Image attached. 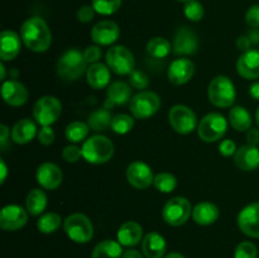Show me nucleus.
I'll return each instance as SVG.
<instances>
[{
    "label": "nucleus",
    "instance_id": "f257e3e1",
    "mask_svg": "<svg viewBox=\"0 0 259 258\" xmlns=\"http://www.w3.org/2000/svg\"><path fill=\"white\" fill-rule=\"evenodd\" d=\"M20 37L25 47L35 53L46 52L52 45L50 27L40 17L28 18L20 28Z\"/></svg>",
    "mask_w": 259,
    "mask_h": 258
},
{
    "label": "nucleus",
    "instance_id": "f03ea898",
    "mask_svg": "<svg viewBox=\"0 0 259 258\" xmlns=\"http://www.w3.org/2000/svg\"><path fill=\"white\" fill-rule=\"evenodd\" d=\"M57 75L65 81H76L88 71V62L83 52L77 48H70L62 53L56 65Z\"/></svg>",
    "mask_w": 259,
    "mask_h": 258
},
{
    "label": "nucleus",
    "instance_id": "7ed1b4c3",
    "mask_svg": "<svg viewBox=\"0 0 259 258\" xmlns=\"http://www.w3.org/2000/svg\"><path fill=\"white\" fill-rule=\"evenodd\" d=\"M82 158L88 163H106L114 156V143L105 136L95 134L82 143Z\"/></svg>",
    "mask_w": 259,
    "mask_h": 258
},
{
    "label": "nucleus",
    "instance_id": "20e7f679",
    "mask_svg": "<svg viewBox=\"0 0 259 258\" xmlns=\"http://www.w3.org/2000/svg\"><path fill=\"white\" fill-rule=\"evenodd\" d=\"M209 101L217 108H230L237 98V90L228 76L219 75L212 78L207 88Z\"/></svg>",
    "mask_w": 259,
    "mask_h": 258
},
{
    "label": "nucleus",
    "instance_id": "39448f33",
    "mask_svg": "<svg viewBox=\"0 0 259 258\" xmlns=\"http://www.w3.org/2000/svg\"><path fill=\"white\" fill-rule=\"evenodd\" d=\"M159 108H161V98L154 91H139L129 101V110L132 115L139 120L152 118L156 115Z\"/></svg>",
    "mask_w": 259,
    "mask_h": 258
},
{
    "label": "nucleus",
    "instance_id": "423d86ee",
    "mask_svg": "<svg viewBox=\"0 0 259 258\" xmlns=\"http://www.w3.org/2000/svg\"><path fill=\"white\" fill-rule=\"evenodd\" d=\"M63 230L72 242L85 244L94 237V225L89 217L81 212L71 214L63 220Z\"/></svg>",
    "mask_w": 259,
    "mask_h": 258
},
{
    "label": "nucleus",
    "instance_id": "0eeeda50",
    "mask_svg": "<svg viewBox=\"0 0 259 258\" xmlns=\"http://www.w3.org/2000/svg\"><path fill=\"white\" fill-rule=\"evenodd\" d=\"M105 61L111 72L119 76L131 75L136 70V58L125 46H111L105 53Z\"/></svg>",
    "mask_w": 259,
    "mask_h": 258
},
{
    "label": "nucleus",
    "instance_id": "6e6552de",
    "mask_svg": "<svg viewBox=\"0 0 259 258\" xmlns=\"http://www.w3.org/2000/svg\"><path fill=\"white\" fill-rule=\"evenodd\" d=\"M62 104L56 96L45 95L33 105V118L40 126H51L60 119Z\"/></svg>",
    "mask_w": 259,
    "mask_h": 258
},
{
    "label": "nucleus",
    "instance_id": "1a4fd4ad",
    "mask_svg": "<svg viewBox=\"0 0 259 258\" xmlns=\"http://www.w3.org/2000/svg\"><path fill=\"white\" fill-rule=\"evenodd\" d=\"M228 131V120L219 113H209L199 121L197 134L202 142L214 143L220 141Z\"/></svg>",
    "mask_w": 259,
    "mask_h": 258
},
{
    "label": "nucleus",
    "instance_id": "9d476101",
    "mask_svg": "<svg viewBox=\"0 0 259 258\" xmlns=\"http://www.w3.org/2000/svg\"><path fill=\"white\" fill-rule=\"evenodd\" d=\"M192 215V207L184 196H175L164 204L162 218L171 227H181Z\"/></svg>",
    "mask_w": 259,
    "mask_h": 258
},
{
    "label": "nucleus",
    "instance_id": "9b49d317",
    "mask_svg": "<svg viewBox=\"0 0 259 258\" xmlns=\"http://www.w3.org/2000/svg\"><path fill=\"white\" fill-rule=\"evenodd\" d=\"M168 121L172 129L182 136L192 133L199 125L196 113L191 108L182 104H177L169 109Z\"/></svg>",
    "mask_w": 259,
    "mask_h": 258
},
{
    "label": "nucleus",
    "instance_id": "f8f14e48",
    "mask_svg": "<svg viewBox=\"0 0 259 258\" xmlns=\"http://www.w3.org/2000/svg\"><path fill=\"white\" fill-rule=\"evenodd\" d=\"M199 37L191 28L182 25L176 30L172 43V52L176 56H191L199 50Z\"/></svg>",
    "mask_w": 259,
    "mask_h": 258
},
{
    "label": "nucleus",
    "instance_id": "ddd939ff",
    "mask_svg": "<svg viewBox=\"0 0 259 258\" xmlns=\"http://www.w3.org/2000/svg\"><path fill=\"white\" fill-rule=\"evenodd\" d=\"M129 185L137 190H146L153 184L154 175L149 164L142 161H134L128 164L125 171Z\"/></svg>",
    "mask_w": 259,
    "mask_h": 258
},
{
    "label": "nucleus",
    "instance_id": "4468645a",
    "mask_svg": "<svg viewBox=\"0 0 259 258\" xmlns=\"http://www.w3.org/2000/svg\"><path fill=\"white\" fill-rule=\"evenodd\" d=\"M29 212L20 205H5L0 211V228L5 232H15L24 227Z\"/></svg>",
    "mask_w": 259,
    "mask_h": 258
},
{
    "label": "nucleus",
    "instance_id": "2eb2a0df",
    "mask_svg": "<svg viewBox=\"0 0 259 258\" xmlns=\"http://www.w3.org/2000/svg\"><path fill=\"white\" fill-rule=\"evenodd\" d=\"M240 232L250 238H259V202H252L239 211L237 218Z\"/></svg>",
    "mask_w": 259,
    "mask_h": 258
},
{
    "label": "nucleus",
    "instance_id": "dca6fc26",
    "mask_svg": "<svg viewBox=\"0 0 259 258\" xmlns=\"http://www.w3.org/2000/svg\"><path fill=\"white\" fill-rule=\"evenodd\" d=\"M195 75V63L190 58L181 57L172 61L167 70V77L172 85L181 86L189 82Z\"/></svg>",
    "mask_w": 259,
    "mask_h": 258
},
{
    "label": "nucleus",
    "instance_id": "f3484780",
    "mask_svg": "<svg viewBox=\"0 0 259 258\" xmlns=\"http://www.w3.org/2000/svg\"><path fill=\"white\" fill-rule=\"evenodd\" d=\"M120 28L113 20H100L91 29V39L98 46H111L118 40Z\"/></svg>",
    "mask_w": 259,
    "mask_h": 258
},
{
    "label": "nucleus",
    "instance_id": "a211bd4d",
    "mask_svg": "<svg viewBox=\"0 0 259 258\" xmlns=\"http://www.w3.org/2000/svg\"><path fill=\"white\" fill-rule=\"evenodd\" d=\"M38 185L45 190H56L63 181V174L60 167L52 162H45L35 172Z\"/></svg>",
    "mask_w": 259,
    "mask_h": 258
},
{
    "label": "nucleus",
    "instance_id": "6ab92c4d",
    "mask_svg": "<svg viewBox=\"0 0 259 258\" xmlns=\"http://www.w3.org/2000/svg\"><path fill=\"white\" fill-rule=\"evenodd\" d=\"M132 100V86L124 81H114L108 86L104 108L113 109L119 105H125Z\"/></svg>",
    "mask_w": 259,
    "mask_h": 258
},
{
    "label": "nucleus",
    "instance_id": "aec40b11",
    "mask_svg": "<svg viewBox=\"0 0 259 258\" xmlns=\"http://www.w3.org/2000/svg\"><path fill=\"white\" fill-rule=\"evenodd\" d=\"M3 100L10 106H23L28 101L29 93L22 82L17 80H5L2 85Z\"/></svg>",
    "mask_w": 259,
    "mask_h": 258
},
{
    "label": "nucleus",
    "instance_id": "412c9836",
    "mask_svg": "<svg viewBox=\"0 0 259 258\" xmlns=\"http://www.w3.org/2000/svg\"><path fill=\"white\" fill-rule=\"evenodd\" d=\"M22 37L14 30L5 29L0 34V58L3 62L13 61L22 50Z\"/></svg>",
    "mask_w": 259,
    "mask_h": 258
},
{
    "label": "nucleus",
    "instance_id": "4be33fe9",
    "mask_svg": "<svg viewBox=\"0 0 259 258\" xmlns=\"http://www.w3.org/2000/svg\"><path fill=\"white\" fill-rule=\"evenodd\" d=\"M237 71L245 80L259 78V51L249 50L243 52L237 61Z\"/></svg>",
    "mask_w": 259,
    "mask_h": 258
},
{
    "label": "nucleus",
    "instance_id": "5701e85b",
    "mask_svg": "<svg viewBox=\"0 0 259 258\" xmlns=\"http://www.w3.org/2000/svg\"><path fill=\"white\" fill-rule=\"evenodd\" d=\"M233 161L235 166L242 171H254L259 167V148L250 144L239 147L235 152Z\"/></svg>",
    "mask_w": 259,
    "mask_h": 258
},
{
    "label": "nucleus",
    "instance_id": "b1692460",
    "mask_svg": "<svg viewBox=\"0 0 259 258\" xmlns=\"http://www.w3.org/2000/svg\"><path fill=\"white\" fill-rule=\"evenodd\" d=\"M143 228L139 223L129 220L123 223L116 233V239L123 247L132 248L143 240Z\"/></svg>",
    "mask_w": 259,
    "mask_h": 258
},
{
    "label": "nucleus",
    "instance_id": "393cba45",
    "mask_svg": "<svg viewBox=\"0 0 259 258\" xmlns=\"http://www.w3.org/2000/svg\"><path fill=\"white\" fill-rule=\"evenodd\" d=\"M110 68L106 63H93L86 71V81L95 90H101L110 85Z\"/></svg>",
    "mask_w": 259,
    "mask_h": 258
},
{
    "label": "nucleus",
    "instance_id": "a878e982",
    "mask_svg": "<svg viewBox=\"0 0 259 258\" xmlns=\"http://www.w3.org/2000/svg\"><path fill=\"white\" fill-rule=\"evenodd\" d=\"M167 243L163 235L151 232L144 235L142 240V252L146 258H162L166 253Z\"/></svg>",
    "mask_w": 259,
    "mask_h": 258
},
{
    "label": "nucleus",
    "instance_id": "bb28decb",
    "mask_svg": "<svg viewBox=\"0 0 259 258\" xmlns=\"http://www.w3.org/2000/svg\"><path fill=\"white\" fill-rule=\"evenodd\" d=\"M220 210L215 204L210 201H202L199 202L192 209V219L196 224L202 225V227H207L211 225L219 219Z\"/></svg>",
    "mask_w": 259,
    "mask_h": 258
},
{
    "label": "nucleus",
    "instance_id": "cd10ccee",
    "mask_svg": "<svg viewBox=\"0 0 259 258\" xmlns=\"http://www.w3.org/2000/svg\"><path fill=\"white\" fill-rule=\"evenodd\" d=\"M38 136L37 125L30 119L24 118L20 119L19 121L13 125L10 138L14 143L17 144H27L34 139V137Z\"/></svg>",
    "mask_w": 259,
    "mask_h": 258
},
{
    "label": "nucleus",
    "instance_id": "c85d7f7f",
    "mask_svg": "<svg viewBox=\"0 0 259 258\" xmlns=\"http://www.w3.org/2000/svg\"><path fill=\"white\" fill-rule=\"evenodd\" d=\"M252 115L244 106L235 105L229 111V123L237 132H248L252 128Z\"/></svg>",
    "mask_w": 259,
    "mask_h": 258
},
{
    "label": "nucleus",
    "instance_id": "c756f323",
    "mask_svg": "<svg viewBox=\"0 0 259 258\" xmlns=\"http://www.w3.org/2000/svg\"><path fill=\"white\" fill-rule=\"evenodd\" d=\"M47 195L43 190L33 189L25 197V209L32 217H38L47 207Z\"/></svg>",
    "mask_w": 259,
    "mask_h": 258
},
{
    "label": "nucleus",
    "instance_id": "7c9ffc66",
    "mask_svg": "<svg viewBox=\"0 0 259 258\" xmlns=\"http://www.w3.org/2000/svg\"><path fill=\"white\" fill-rule=\"evenodd\" d=\"M121 247L118 240L105 239L95 245L91 258H121L124 253Z\"/></svg>",
    "mask_w": 259,
    "mask_h": 258
},
{
    "label": "nucleus",
    "instance_id": "2f4dec72",
    "mask_svg": "<svg viewBox=\"0 0 259 258\" xmlns=\"http://www.w3.org/2000/svg\"><path fill=\"white\" fill-rule=\"evenodd\" d=\"M113 118V114H111V111L109 110V109L99 108L89 115L88 124L89 126H90L91 131L105 132L111 126Z\"/></svg>",
    "mask_w": 259,
    "mask_h": 258
},
{
    "label": "nucleus",
    "instance_id": "473e14b6",
    "mask_svg": "<svg viewBox=\"0 0 259 258\" xmlns=\"http://www.w3.org/2000/svg\"><path fill=\"white\" fill-rule=\"evenodd\" d=\"M172 52V45L164 37H152L147 43V53L149 57L162 60Z\"/></svg>",
    "mask_w": 259,
    "mask_h": 258
},
{
    "label": "nucleus",
    "instance_id": "72a5a7b5",
    "mask_svg": "<svg viewBox=\"0 0 259 258\" xmlns=\"http://www.w3.org/2000/svg\"><path fill=\"white\" fill-rule=\"evenodd\" d=\"M89 132H90V126L85 121H71L65 129V137L68 142L77 144L88 139Z\"/></svg>",
    "mask_w": 259,
    "mask_h": 258
},
{
    "label": "nucleus",
    "instance_id": "f704fd0d",
    "mask_svg": "<svg viewBox=\"0 0 259 258\" xmlns=\"http://www.w3.org/2000/svg\"><path fill=\"white\" fill-rule=\"evenodd\" d=\"M62 218L57 212H46L37 220V229L43 234H52L61 227Z\"/></svg>",
    "mask_w": 259,
    "mask_h": 258
},
{
    "label": "nucleus",
    "instance_id": "c9c22d12",
    "mask_svg": "<svg viewBox=\"0 0 259 258\" xmlns=\"http://www.w3.org/2000/svg\"><path fill=\"white\" fill-rule=\"evenodd\" d=\"M153 185L162 194H171L177 187V179L169 172H159L154 176Z\"/></svg>",
    "mask_w": 259,
    "mask_h": 258
},
{
    "label": "nucleus",
    "instance_id": "e433bc0d",
    "mask_svg": "<svg viewBox=\"0 0 259 258\" xmlns=\"http://www.w3.org/2000/svg\"><path fill=\"white\" fill-rule=\"evenodd\" d=\"M134 126V116L129 114H116L114 115L113 121H111V131L119 136L128 134Z\"/></svg>",
    "mask_w": 259,
    "mask_h": 258
},
{
    "label": "nucleus",
    "instance_id": "4c0bfd02",
    "mask_svg": "<svg viewBox=\"0 0 259 258\" xmlns=\"http://www.w3.org/2000/svg\"><path fill=\"white\" fill-rule=\"evenodd\" d=\"M123 0H91V5L100 15H113L121 8Z\"/></svg>",
    "mask_w": 259,
    "mask_h": 258
},
{
    "label": "nucleus",
    "instance_id": "58836bf2",
    "mask_svg": "<svg viewBox=\"0 0 259 258\" xmlns=\"http://www.w3.org/2000/svg\"><path fill=\"white\" fill-rule=\"evenodd\" d=\"M184 14L190 22H200L205 15V8L199 0H189L185 3Z\"/></svg>",
    "mask_w": 259,
    "mask_h": 258
},
{
    "label": "nucleus",
    "instance_id": "ea45409f",
    "mask_svg": "<svg viewBox=\"0 0 259 258\" xmlns=\"http://www.w3.org/2000/svg\"><path fill=\"white\" fill-rule=\"evenodd\" d=\"M129 83L133 89L139 91H144L149 86V77L144 71L134 70L129 75Z\"/></svg>",
    "mask_w": 259,
    "mask_h": 258
},
{
    "label": "nucleus",
    "instance_id": "a19ab883",
    "mask_svg": "<svg viewBox=\"0 0 259 258\" xmlns=\"http://www.w3.org/2000/svg\"><path fill=\"white\" fill-rule=\"evenodd\" d=\"M258 249L252 242H242L234 250V258H257Z\"/></svg>",
    "mask_w": 259,
    "mask_h": 258
},
{
    "label": "nucleus",
    "instance_id": "79ce46f5",
    "mask_svg": "<svg viewBox=\"0 0 259 258\" xmlns=\"http://www.w3.org/2000/svg\"><path fill=\"white\" fill-rule=\"evenodd\" d=\"M62 157L68 163H76L82 157V149L76 144L66 146L62 151Z\"/></svg>",
    "mask_w": 259,
    "mask_h": 258
},
{
    "label": "nucleus",
    "instance_id": "37998d69",
    "mask_svg": "<svg viewBox=\"0 0 259 258\" xmlns=\"http://www.w3.org/2000/svg\"><path fill=\"white\" fill-rule=\"evenodd\" d=\"M101 56H103V51H101L100 46L98 45L88 46V47L83 50V57H85L86 62L90 63V65L100 62Z\"/></svg>",
    "mask_w": 259,
    "mask_h": 258
},
{
    "label": "nucleus",
    "instance_id": "c03bdc74",
    "mask_svg": "<svg viewBox=\"0 0 259 258\" xmlns=\"http://www.w3.org/2000/svg\"><path fill=\"white\" fill-rule=\"evenodd\" d=\"M95 9L93 8V5H82V7L78 8L77 13H76V18H77L78 22L83 23H90L91 20L95 17Z\"/></svg>",
    "mask_w": 259,
    "mask_h": 258
},
{
    "label": "nucleus",
    "instance_id": "a18cd8bd",
    "mask_svg": "<svg viewBox=\"0 0 259 258\" xmlns=\"http://www.w3.org/2000/svg\"><path fill=\"white\" fill-rule=\"evenodd\" d=\"M56 133L52 126H42L38 132V141L43 146H51L55 142Z\"/></svg>",
    "mask_w": 259,
    "mask_h": 258
},
{
    "label": "nucleus",
    "instance_id": "49530a36",
    "mask_svg": "<svg viewBox=\"0 0 259 258\" xmlns=\"http://www.w3.org/2000/svg\"><path fill=\"white\" fill-rule=\"evenodd\" d=\"M245 23L250 28H259V5H252L245 13Z\"/></svg>",
    "mask_w": 259,
    "mask_h": 258
},
{
    "label": "nucleus",
    "instance_id": "de8ad7c7",
    "mask_svg": "<svg viewBox=\"0 0 259 258\" xmlns=\"http://www.w3.org/2000/svg\"><path fill=\"white\" fill-rule=\"evenodd\" d=\"M237 149V144H235V142L232 141V139H224V141L220 142L219 144V152L220 154L224 157L234 156Z\"/></svg>",
    "mask_w": 259,
    "mask_h": 258
},
{
    "label": "nucleus",
    "instance_id": "09e8293b",
    "mask_svg": "<svg viewBox=\"0 0 259 258\" xmlns=\"http://www.w3.org/2000/svg\"><path fill=\"white\" fill-rule=\"evenodd\" d=\"M237 47L238 50H240L242 52H247V51L252 50V42H250L249 37L247 34L244 35H239L237 39Z\"/></svg>",
    "mask_w": 259,
    "mask_h": 258
},
{
    "label": "nucleus",
    "instance_id": "8fccbe9b",
    "mask_svg": "<svg viewBox=\"0 0 259 258\" xmlns=\"http://www.w3.org/2000/svg\"><path fill=\"white\" fill-rule=\"evenodd\" d=\"M245 139H247V143L250 144V146H258L259 144V128H250L249 131L247 132Z\"/></svg>",
    "mask_w": 259,
    "mask_h": 258
},
{
    "label": "nucleus",
    "instance_id": "3c124183",
    "mask_svg": "<svg viewBox=\"0 0 259 258\" xmlns=\"http://www.w3.org/2000/svg\"><path fill=\"white\" fill-rule=\"evenodd\" d=\"M10 133L12 132L8 128V125H5V124L0 125V146H2L3 149L5 148V144H7L8 139L10 138Z\"/></svg>",
    "mask_w": 259,
    "mask_h": 258
},
{
    "label": "nucleus",
    "instance_id": "603ef678",
    "mask_svg": "<svg viewBox=\"0 0 259 258\" xmlns=\"http://www.w3.org/2000/svg\"><path fill=\"white\" fill-rule=\"evenodd\" d=\"M247 35L249 37L252 45H259V28H252Z\"/></svg>",
    "mask_w": 259,
    "mask_h": 258
},
{
    "label": "nucleus",
    "instance_id": "864d4df0",
    "mask_svg": "<svg viewBox=\"0 0 259 258\" xmlns=\"http://www.w3.org/2000/svg\"><path fill=\"white\" fill-rule=\"evenodd\" d=\"M249 95L255 100H259V81H255L249 86Z\"/></svg>",
    "mask_w": 259,
    "mask_h": 258
},
{
    "label": "nucleus",
    "instance_id": "5fc2aeb1",
    "mask_svg": "<svg viewBox=\"0 0 259 258\" xmlns=\"http://www.w3.org/2000/svg\"><path fill=\"white\" fill-rule=\"evenodd\" d=\"M121 258H143L141 252L136 249H128L123 253V257Z\"/></svg>",
    "mask_w": 259,
    "mask_h": 258
},
{
    "label": "nucleus",
    "instance_id": "6e6d98bb",
    "mask_svg": "<svg viewBox=\"0 0 259 258\" xmlns=\"http://www.w3.org/2000/svg\"><path fill=\"white\" fill-rule=\"evenodd\" d=\"M0 171H2V177H0V184H4L5 180H7V175H8V167L5 164L4 159L0 161Z\"/></svg>",
    "mask_w": 259,
    "mask_h": 258
},
{
    "label": "nucleus",
    "instance_id": "4d7b16f0",
    "mask_svg": "<svg viewBox=\"0 0 259 258\" xmlns=\"http://www.w3.org/2000/svg\"><path fill=\"white\" fill-rule=\"evenodd\" d=\"M163 258H185V257L181 254V253L172 252V253H168V254H167V255H164Z\"/></svg>",
    "mask_w": 259,
    "mask_h": 258
},
{
    "label": "nucleus",
    "instance_id": "13d9d810",
    "mask_svg": "<svg viewBox=\"0 0 259 258\" xmlns=\"http://www.w3.org/2000/svg\"><path fill=\"white\" fill-rule=\"evenodd\" d=\"M0 72H2V75H0V78H2L3 81H5V66H4V62L0 63Z\"/></svg>",
    "mask_w": 259,
    "mask_h": 258
},
{
    "label": "nucleus",
    "instance_id": "bf43d9fd",
    "mask_svg": "<svg viewBox=\"0 0 259 258\" xmlns=\"http://www.w3.org/2000/svg\"><path fill=\"white\" fill-rule=\"evenodd\" d=\"M255 123H257V125L259 128V108L257 109V111H255Z\"/></svg>",
    "mask_w": 259,
    "mask_h": 258
},
{
    "label": "nucleus",
    "instance_id": "052dcab7",
    "mask_svg": "<svg viewBox=\"0 0 259 258\" xmlns=\"http://www.w3.org/2000/svg\"><path fill=\"white\" fill-rule=\"evenodd\" d=\"M177 2H180V3H187V2H189V0H177Z\"/></svg>",
    "mask_w": 259,
    "mask_h": 258
}]
</instances>
